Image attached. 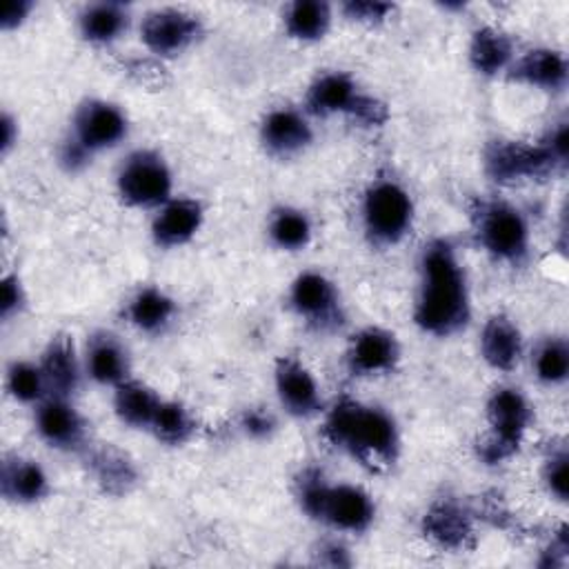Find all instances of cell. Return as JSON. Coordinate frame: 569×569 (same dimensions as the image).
I'll return each instance as SVG.
<instances>
[{"label": "cell", "mask_w": 569, "mask_h": 569, "mask_svg": "<svg viewBox=\"0 0 569 569\" xmlns=\"http://www.w3.org/2000/svg\"><path fill=\"white\" fill-rule=\"evenodd\" d=\"M162 398L147 387L144 382L138 380H124L116 387V396H113V409L118 413V418L136 429H149L156 411L160 407Z\"/></svg>", "instance_id": "d4e9b609"}, {"label": "cell", "mask_w": 569, "mask_h": 569, "mask_svg": "<svg viewBox=\"0 0 569 569\" xmlns=\"http://www.w3.org/2000/svg\"><path fill=\"white\" fill-rule=\"evenodd\" d=\"M89 469L102 491L113 496L127 493L138 480L131 458L111 445H102L89 453Z\"/></svg>", "instance_id": "cb8c5ba5"}, {"label": "cell", "mask_w": 569, "mask_h": 569, "mask_svg": "<svg viewBox=\"0 0 569 569\" xmlns=\"http://www.w3.org/2000/svg\"><path fill=\"white\" fill-rule=\"evenodd\" d=\"M480 353L493 369L511 371L522 358L520 329L502 313L491 316L480 333Z\"/></svg>", "instance_id": "44dd1931"}, {"label": "cell", "mask_w": 569, "mask_h": 569, "mask_svg": "<svg viewBox=\"0 0 569 569\" xmlns=\"http://www.w3.org/2000/svg\"><path fill=\"white\" fill-rule=\"evenodd\" d=\"M347 18L358 22H382L393 11L389 2H371V0H349L342 4Z\"/></svg>", "instance_id": "e575fe53"}, {"label": "cell", "mask_w": 569, "mask_h": 569, "mask_svg": "<svg viewBox=\"0 0 569 569\" xmlns=\"http://www.w3.org/2000/svg\"><path fill=\"white\" fill-rule=\"evenodd\" d=\"M118 193L131 207H160L171 196V171L160 153L140 149L118 171Z\"/></svg>", "instance_id": "9c48e42d"}, {"label": "cell", "mask_w": 569, "mask_h": 569, "mask_svg": "<svg viewBox=\"0 0 569 569\" xmlns=\"http://www.w3.org/2000/svg\"><path fill=\"white\" fill-rule=\"evenodd\" d=\"M22 302H24V293H22L20 280L16 276L7 273L2 278V293H0V313H2V318H9L11 313L20 311Z\"/></svg>", "instance_id": "8d00e7d4"}, {"label": "cell", "mask_w": 569, "mask_h": 569, "mask_svg": "<svg viewBox=\"0 0 569 569\" xmlns=\"http://www.w3.org/2000/svg\"><path fill=\"white\" fill-rule=\"evenodd\" d=\"M276 391L282 407L291 416H313L322 409L320 389L309 369L296 358H278L276 362Z\"/></svg>", "instance_id": "5bb4252c"}, {"label": "cell", "mask_w": 569, "mask_h": 569, "mask_svg": "<svg viewBox=\"0 0 569 569\" xmlns=\"http://www.w3.org/2000/svg\"><path fill=\"white\" fill-rule=\"evenodd\" d=\"M242 429L251 436V438H267L271 436V431L276 429V420L271 413H267L264 409H247L242 413Z\"/></svg>", "instance_id": "74e56055"}, {"label": "cell", "mask_w": 569, "mask_h": 569, "mask_svg": "<svg viewBox=\"0 0 569 569\" xmlns=\"http://www.w3.org/2000/svg\"><path fill=\"white\" fill-rule=\"evenodd\" d=\"M320 562L331 565V567H345V565H349L347 549L338 542H327L320 547Z\"/></svg>", "instance_id": "ab89813d"}, {"label": "cell", "mask_w": 569, "mask_h": 569, "mask_svg": "<svg viewBox=\"0 0 569 569\" xmlns=\"http://www.w3.org/2000/svg\"><path fill=\"white\" fill-rule=\"evenodd\" d=\"M7 389L20 402H40L47 391L40 365L13 362L7 373Z\"/></svg>", "instance_id": "d6a6232c"}, {"label": "cell", "mask_w": 569, "mask_h": 569, "mask_svg": "<svg viewBox=\"0 0 569 569\" xmlns=\"http://www.w3.org/2000/svg\"><path fill=\"white\" fill-rule=\"evenodd\" d=\"M202 204L191 198L167 200L153 218L151 236L158 247H178L189 242L202 224Z\"/></svg>", "instance_id": "d6986e66"}, {"label": "cell", "mask_w": 569, "mask_h": 569, "mask_svg": "<svg viewBox=\"0 0 569 569\" xmlns=\"http://www.w3.org/2000/svg\"><path fill=\"white\" fill-rule=\"evenodd\" d=\"M533 369L538 380L547 385H558L567 380L569 373V347L560 338L545 340L533 358Z\"/></svg>", "instance_id": "1f68e13d"}, {"label": "cell", "mask_w": 569, "mask_h": 569, "mask_svg": "<svg viewBox=\"0 0 569 569\" xmlns=\"http://www.w3.org/2000/svg\"><path fill=\"white\" fill-rule=\"evenodd\" d=\"M269 238L280 249H302L311 240V222L298 209L278 207L269 220Z\"/></svg>", "instance_id": "f546056e"}, {"label": "cell", "mask_w": 569, "mask_h": 569, "mask_svg": "<svg viewBox=\"0 0 569 569\" xmlns=\"http://www.w3.org/2000/svg\"><path fill=\"white\" fill-rule=\"evenodd\" d=\"M87 371L100 385H113L129 380V356L122 342L107 331L91 336L87 347Z\"/></svg>", "instance_id": "603a6c76"}, {"label": "cell", "mask_w": 569, "mask_h": 569, "mask_svg": "<svg viewBox=\"0 0 569 569\" xmlns=\"http://www.w3.org/2000/svg\"><path fill=\"white\" fill-rule=\"evenodd\" d=\"M127 136L124 113L104 100H87L73 118V138L91 153L116 147Z\"/></svg>", "instance_id": "7c38bea8"}, {"label": "cell", "mask_w": 569, "mask_h": 569, "mask_svg": "<svg viewBox=\"0 0 569 569\" xmlns=\"http://www.w3.org/2000/svg\"><path fill=\"white\" fill-rule=\"evenodd\" d=\"M313 131L305 116L296 109L280 107L264 116L260 124V140L271 156L289 158L309 147Z\"/></svg>", "instance_id": "9a60e30c"}, {"label": "cell", "mask_w": 569, "mask_h": 569, "mask_svg": "<svg viewBox=\"0 0 569 569\" xmlns=\"http://www.w3.org/2000/svg\"><path fill=\"white\" fill-rule=\"evenodd\" d=\"M469 62L478 73L496 76L513 62V42L493 27H480L469 44Z\"/></svg>", "instance_id": "484cf974"}, {"label": "cell", "mask_w": 569, "mask_h": 569, "mask_svg": "<svg viewBox=\"0 0 569 569\" xmlns=\"http://www.w3.org/2000/svg\"><path fill=\"white\" fill-rule=\"evenodd\" d=\"M89 160H91V151L84 144H80L73 136L62 142V147H60V164L67 171H80V169H84L89 164Z\"/></svg>", "instance_id": "d590c367"}, {"label": "cell", "mask_w": 569, "mask_h": 569, "mask_svg": "<svg viewBox=\"0 0 569 569\" xmlns=\"http://www.w3.org/2000/svg\"><path fill=\"white\" fill-rule=\"evenodd\" d=\"M420 271L416 325L433 336L460 331L469 320V293L453 247L447 240L429 242L422 251Z\"/></svg>", "instance_id": "6da1fadb"}, {"label": "cell", "mask_w": 569, "mask_h": 569, "mask_svg": "<svg viewBox=\"0 0 569 569\" xmlns=\"http://www.w3.org/2000/svg\"><path fill=\"white\" fill-rule=\"evenodd\" d=\"M36 429L40 438L56 449H80L87 438L82 416L67 398L49 396L36 409Z\"/></svg>", "instance_id": "4fadbf2b"}, {"label": "cell", "mask_w": 569, "mask_h": 569, "mask_svg": "<svg viewBox=\"0 0 569 569\" xmlns=\"http://www.w3.org/2000/svg\"><path fill=\"white\" fill-rule=\"evenodd\" d=\"M149 429L164 445H184L193 436L196 422L180 402L162 400Z\"/></svg>", "instance_id": "4dcf8cb0"}, {"label": "cell", "mask_w": 569, "mask_h": 569, "mask_svg": "<svg viewBox=\"0 0 569 569\" xmlns=\"http://www.w3.org/2000/svg\"><path fill=\"white\" fill-rule=\"evenodd\" d=\"M567 451L565 449H558L553 451L547 462H545V469H542V478L547 482V489L558 498V500H567Z\"/></svg>", "instance_id": "836d02e7"}, {"label": "cell", "mask_w": 569, "mask_h": 569, "mask_svg": "<svg viewBox=\"0 0 569 569\" xmlns=\"http://www.w3.org/2000/svg\"><path fill=\"white\" fill-rule=\"evenodd\" d=\"M331 24V7L320 0H296L284 11V29L296 40H320Z\"/></svg>", "instance_id": "f1b7e54d"}, {"label": "cell", "mask_w": 569, "mask_h": 569, "mask_svg": "<svg viewBox=\"0 0 569 569\" xmlns=\"http://www.w3.org/2000/svg\"><path fill=\"white\" fill-rule=\"evenodd\" d=\"M129 24V13L122 4L100 2L80 13V31L89 42L107 44L118 40Z\"/></svg>", "instance_id": "83f0119b"}, {"label": "cell", "mask_w": 569, "mask_h": 569, "mask_svg": "<svg viewBox=\"0 0 569 569\" xmlns=\"http://www.w3.org/2000/svg\"><path fill=\"white\" fill-rule=\"evenodd\" d=\"M29 11H31V2H22V0L11 2V4L4 9L2 18H0L2 29H13V27H18V24L27 18Z\"/></svg>", "instance_id": "f35d334b"}, {"label": "cell", "mask_w": 569, "mask_h": 569, "mask_svg": "<svg viewBox=\"0 0 569 569\" xmlns=\"http://www.w3.org/2000/svg\"><path fill=\"white\" fill-rule=\"evenodd\" d=\"M398 358H400V347L396 336L378 327L362 329L351 340V347L347 351L349 369L360 376L391 371L398 365Z\"/></svg>", "instance_id": "2e32d148"}, {"label": "cell", "mask_w": 569, "mask_h": 569, "mask_svg": "<svg viewBox=\"0 0 569 569\" xmlns=\"http://www.w3.org/2000/svg\"><path fill=\"white\" fill-rule=\"evenodd\" d=\"M322 436L371 471H387L398 458L400 440L393 418L380 407H367L351 398H342L329 409Z\"/></svg>", "instance_id": "7a4b0ae2"}, {"label": "cell", "mask_w": 569, "mask_h": 569, "mask_svg": "<svg viewBox=\"0 0 569 569\" xmlns=\"http://www.w3.org/2000/svg\"><path fill=\"white\" fill-rule=\"evenodd\" d=\"M40 369L51 396H60V398L71 396L80 385V365H78L73 340L64 333L51 338V342L42 353Z\"/></svg>", "instance_id": "ffe728a7"}, {"label": "cell", "mask_w": 569, "mask_h": 569, "mask_svg": "<svg viewBox=\"0 0 569 569\" xmlns=\"http://www.w3.org/2000/svg\"><path fill=\"white\" fill-rule=\"evenodd\" d=\"M307 111L313 116L347 113L365 127H380L389 118L385 102L362 93L342 71H329L313 80L307 91Z\"/></svg>", "instance_id": "8992f818"}, {"label": "cell", "mask_w": 569, "mask_h": 569, "mask_svg": "<svg viewBox=\"0 0 569 569\" xmlns=\"http://www.w3.org/2000/svg\"><path fill=\"white\" fill-rule=\"evenodd\" d=\"M489 436L478 445V456L487 465H498L520 449L522 436L531 422V407L520 389L500 387L487 402Z\"/></svg>", "instance_id": "5b68a950"}, {"label": "cell", "mask_w": 569, "mask_h": 569, "mask_svg": "<svg viewBox=\"0 0 569 569\" xmlns=\"http://www.w3.org/2000/svg\"><path fill=\"white\" fill-rule=\"evenodd\" d=\"M425 536L442 549H467L473 542V520L453 500H438L422 518Z\"/></svg>", "instance_id": "e0dca14e"}, {"label": "cell", "mask_w": 569, "mask_h": 569, "mask_svg": "<svg viewBox=\"0 0 569 569\" xmlns=\"http://www.w3.org/2000/svg\"><path fill=\"white\" fill-rule=\"evenodd\" d=\"M560 167H565V160L551 151L547 138L536 144L520 140H493L485 149V171L491 180L502 184L547 178Z\"/></svg>", "instance_id": "52a82bcc"}, {"label": "cell", "mask_w": 569, "mask_h": 569, "mask_svg": "<svg viewBox=\"0 0 569 569\" xmlns=\"http://www.w3.org/2000/svg\"><path fill=\"white\" fill-rule=\"evenodd\" d=\"M2 131H4V136H2V151H7L11 144H13V120L9 118V116H4L2 118Z\"/></svg>", "instance_id": "60d3db41"}, {"label": "cell", "mask_w": 569, "mask_h": 569, "mask_svg": "<svg viewBox=\"0 0 569 569\" xmlns=\"http://www.w3.org/2000/svg\"><path fill=\"white\" fill-rule=\"evenodd\" d=\"M569 78L567 58L556 49H531L509 64V80L542 89L560 91Z\"/></svg>", "instance_id": "ac0fdd59"}, {"label": "cell", "mask_w": 569, "mask_h": 569, "mask_svg": "<svg viewBox=\"0 0 569 569\" xmlns=\"http://www.w3.org/2000/svg\"><path fill=\"white\" fill-rule=\"evenodd\" d=\"M0 489L7 500L29 505L42 500L49 493V478L38 462L20 456H9L2 462Z\"/></svg>", "instance_id": "7402d4cb"}, {"label": "cell", "mask_w": 569, "mask_h": 569, "mask_svg": "<svg viewBox=\"0 0 569 569\" xmlns=\"http://www.w3.org/2000/svg\"><path fill=\"white\" fill-rule=\"evenodd\" d=\"M200 36V20L182 9H158L144 16L140 38L158 56H176Z\"/></svg>", "instance_id": "8fae6325"}, {"label": "cell", "mask_w": 569, "mask_h": 569, "mask_svg": "<svg viewBox=\"0 0 569 569\" xmlns=\"http://www.w3.org/2000/svg\"><path fill=\"white\" fill-rule=\"evenodd\" d=\"M471 224L480 247L502 262L518 264L529 253V224L509 202L480 198L471 204Z\"/></svg>", "instance_id": "277c9868"}, {"label": "cell", "mask_w": 569, "mask_h": 569, "mask_svg": "<svg viewBox=\"0 0 569 569\" xmlns=\"http://www.w3.org/2000/svg\"><path fill=\"white\" fill-rule=\"evenodd\" d=\"M291 307L318 331H333L345 322L336 287L318 271L300 273L291 284Z\"/></svg>", "instance_id": "30bf717a"}, {"label": "cell", "mask_w": 569, "mask_h": 569, "mask_svg": "<svg viewBox=\"0 0 569 569\" xmlns=\"http://www.w3.org/2000/svg\"><path fill=\"white\" fill-rule=\"evenodd\" d=\"M173 313H176V302L156 287L140 289L127 307V318L131 320V325L147 333L162 331L169 325Z\"/></svg>", "instance_id": "4316f807"}, {"label": "cell", "mask_w": 569, "mask_h": 569, "mask_svg": "<svg viewBox=\"0 0 569 569\" xmlns=\"http://www.w3.org/2000/svg\"><path fill=\"white\" fill-rule=\"evenodd\" d=\"M413 202L393 180L373 182L362 200V222L376 244H396L411 227Z\"/></svg>", "instance_id": "ba28073f"}, {"label": "cell", "mask_w": 569, "mask_h": 569, "mask_svg": "<svg viewBox=\"0 0 569 569\" xmlns=\"http://www.w3.org/2000/svg\"><path fill=\"white\" fill-rule=\"evenodd\" d=\"M296 498L309 518L322 520L340 531L360 533L373 522L376 507L367 491L353 485H329L316 467L298 473Z\"/></svg>", "instance_id": "3957f363"}]
</instances>
